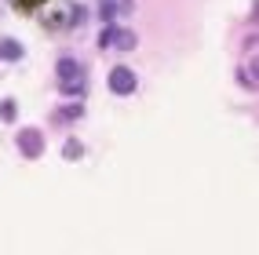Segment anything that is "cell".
Returning <instances> with one entry per match:
<instances>
[{
  "label": "cell",
  "instance_id": "cell-1",
  "mask_svg": "<svg viewBox=\"0 0 259 255\" xmlns=\"http://www.w3.org/2000/svg\"><path fill=\"white\" fill-rule=\"evenodd\" d=\"M18 149L26 157H40L44 153V135L37 131V128H22L18 131Z\"/></svg>",
  "mask_w": 259,
  "mask_h": 255
},
{
  "label": "cell",
  "instance_id": "cell-7",
  "mask_svg": "<svg viewBox=\"0 0 259 255\" xmlns=\"http://www.w3.org/2000/svg\"><path fill=\"white\" fill-rule=\"evenodd\" d=\"M40 4H48V0H15L18 11H33V7H40Z\"/></svg>",
  "mask_w": 259,
  "mask_h": 255
},
{
  "label": "cell",
  "instance_id": "cell-6",
  "mask_svg": "<svg viewBox=\"0 0 259 255\" xmlns=\"http://www.w3.org/2000/svg\"><path fill=\"white\" fill-rule=\"evenodd\" d=\"M15 113H18L15 99H4V106H0V117H4V121H15Z\"/></svg>",
  "mask_w": 259,
  "mask_h": 255
},
{
  "label": "cell",
  "instance_id": "cell-10",
  "mask_svg": "<svg viewBox=\"0 0 259 255\" xmlns=\"http://www.w3.org/2000/svg\"><path fill=\"white\" fill-rule=\"evenodd\" d=\"M62 153H66V157H80V142H66Z\"/></svg>",
  "mask_w": 259,
  "mask_h": 255
},
{
  "label": "cell",
  "instance_id": "cell-9",
  "mask_svg": "<svg viewBox=\"0 0 259 255\" xmlns=\"http://www.w3.org/2000/svg\"><path fill=\"white\" fill-rule=\"evenodd\" d=\"M110 40H113V29H102L99 33V48H110Z\"/></svg>",
  "mask_w": 259,
  "mask_h": 255
},
{
  "label": "cell",
  "instance_id": "cell-5",
  "mask_svg": "<svg viewBox=\"0 0 259 255\" xmlns=\"http://www.w3.org/2000/svg\"><path fill=\"white\" fill-rule=\"evenodd\" d=\"M18 55H22V48H18L15 40H4V44H0V59H18Z\"/></svg>",
  "mask_w": 259,
  "mask_h": 255
},
{
  "label": "cell",
  "instance_id": "cell-4",
  "mask_svg": "<svg viewBox=\"0 0 259 255\" xmlns=\"http://www.w3.org/2000/svg\"><path fill=\"white\" fill-rule=\"evenodd\" d=\"M110 44H117L121 51H132V48H135V33L121 29V33H113V40H110Z\"/></svg>",
  "mask_w": 259,
  "mask_h": 255
},
{
  "label": "cell",
  "instance_id": "cell-3",
  "mask_svg": "<svg viewBox=\"0 0 259 255\" xmlns=\"http://www.w3.org/2000/svg\"><path fill=\"white\" fill-rule=\"evenodd\" d=\"M58 77H62V91H77L80 88V66L73 59H62L58 62Z\"/></svg>",
  "mask_w": 259,
  "mask_h": 255
},
{
  "label": "cell",
  "instance_id": "cell-2",
  "mask_svg": "<svg viewBox=\"0 0 259 255\" xmlns=\"http://www.w3.org/2000/svg\"><path fill=\"white\" fill-rule=\"evenodd\" d=\"M110 88L117 91V95H128V91H135V73L128 66H117L110 73Z\"/></svg>",
  "mask_w": 259,
  "mask_h": 255
},
{
  "label": "cell",
  "instance_id": "cell-8",
  "mask_svg": "<svg viewBox=\"0 0 259 255\" xmlns=\"http://www.w3.org/2000/svg\"><path fill=\"white\" fill-rule=\"evenodd\" d=\"M80 18H84V7H69V22L73 26H80Z\"/></svg>",
  "mask_w": 259,
  "mask_h": 255
}]
</instances>
